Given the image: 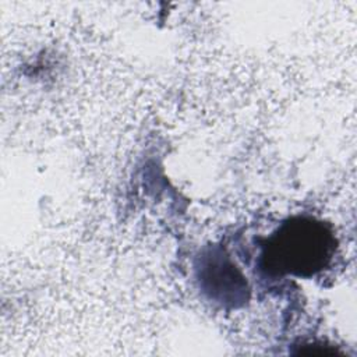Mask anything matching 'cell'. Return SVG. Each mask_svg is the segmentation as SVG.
Wrapping results in <instances>:
<instances>
[{
    "label": "cell",
    "mask_w": 357,
    "mask_h": 357,
    "mask_svg": "<svg viewBox=\"0 0 357 357\" xmlns=\"http://www.w3.org/2000/svg\"><path fill=\"white\" fill-rule=\"evenodd\" d=\"M336 238L321 220L296 216L279 226L266 240L262 252L264 268L273 275L308 278L329 265Z\"/></svg>",
    "instance_id": "1"
}]
</instances>
